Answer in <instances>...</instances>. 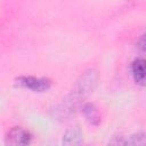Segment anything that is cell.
<instances>
[{"label":"cell","mask_w":146,"mask_h":146,"mask_svg":"<svg viewBox=\"0 0 146 146\" xmlns=\"http://www.w3.org/2000/svg\"><path fill=\"white\" fill-rule=\"evenodd\" d=\"M16 84L22 88L35 91V92H43L50 88L51 82H50V80H48L46 78H35V76L23 75V76H19L16 79Z\"/></svg>","instance_id":"cell-1"},{"label":"cell","mask_w":146,"mask_h":146,"mask_svg":"<svg viewBox=\"0 0 146 146\" xmlns=\"http://www.w3.org/2000/svg\"><path fill=\"white\" fill-rule=\"evenodd\" d=\"M82 131L78 125L68 128L63 136L64 145H80L82 143Z\"/></svg>","instance_id":"cell-5"},{"label":"cell","mask_w":146,"mask_h":146,"mask_svg":"<svg viewBox=\"0 0 146 146\" xmlns=\"http://www.w3.org/2000/svg\"><path fill=\"white\" fill-rule=\"evenodd\" d=\"M137 47L140 51L146 52V33H144L143 35H140L138 42H137Z\"/></svg>","instance_id":"cell-7"},{"label":"cell","mask_w":146,"mask_h":146,"mask_svg":"<svg viewBox=\"0 0 146 146\" xmlns=\"http://www.w3.org/2000/svg\"><path fill=\"white\" fill-rule=\"evenodd\" d=\"M131 74L137 84L146 86V58L139 57L131 63Z\"/></svg>","instance_id":"cell-3"},{"label":"cell","mask_w":146,"mask_h":146,"mask_svg":"<svg viewBox=\"0 0 146 146\" xmlns=\"http://www.w3.org/2000/svg\"><path fill=\"white\" fill-rule=\"evenodd\" d=\"M124 145L146 146V131H139V132L131 135L128 139H125Z\"/></svg>","instance_id":"cell-6"},{"label":"cell","mask_w":146,"mask_h":146,"mask_svg":"<svg viewBox=\"0 0 146 146\" xmlns=\"http://www.w3.org/2000/svg\"><path fill=\"white\" fill-rule=\"evenodd\" d=\"M32 140V133L21 127H14L9 130L7 136V143L15 146L29 145Z\"/></svg>","instance_id":"cell-2"},{"label":"cell","mask_w":146,"mask_h":146,"mask_svg":"<svg viewBox=\"0 0 146 146\" xmlns=\"http://www.w3.org/2000/svg\"><path fill=\"white\" fill-rule=\"evenodd\" d=\"M82 113L87 121L92 124V125H98L102 121V115L99 112V108L92 104V103H87L82 106Z\"/></svg>","instance_id":"cell-4"}]
</instances>
